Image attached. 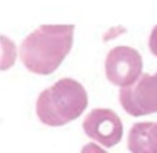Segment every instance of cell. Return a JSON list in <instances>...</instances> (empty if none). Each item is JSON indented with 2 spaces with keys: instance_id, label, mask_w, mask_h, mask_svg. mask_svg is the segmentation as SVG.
<instances>
[{
  "instance_id": "obj_1",
  "label": "cell",
  "mask_w": 157,
  "mask_h": 153,
  "mask_svg": "<svg viewBox=\"0 0 157 153\" xmlns=\"http://www.w3.org/2000/svg\"><path fill=\"white\" fill-rule=\"evenodd\" d=\"M72 40L74 25H42L22 42V63L34 74H51L69 54Z\"/></svg>"
},
{
  "instance_id": "obj_2",
  "label": "cell",
  "mask_w": 157,
  "mask_h": 153,
  "mask_svg": "<svg viewBox=\"0 0 157 153\" xmlns=\"http://www.w3.org/2000/svg\"><path fill=\"white\" fill-rule=\"evenodd\" d=\"M88 107V93L71 78L57 81L43 90L36 102L37 118L49 127H62L80 116Z\"/></svg>"
},
{
  "instance_id": "obj_3",
  "label": "cell",
  "mask_w": 157,
  "mask_h": 153,
  "mask_svg": "<svg viewBox=\"0 0 157 153\" xmlns=\"http://www.w3.org/2000/svg\"><path fill=\"white\" fill-rule=\"evenodd\" d=\"M142 66H143L142 56L137 50L126 45H119L113 48L106 56L105 60L106 79L120 88L131 87L140 79Z\"/></svg>"
},
{
  "instance_id": "obj_4",
  "label": "cell",
  "mask_w": 157,
  "mask_h": 153,
  "mask_svg": "<svg viewBox=\"0 0 157 153\" xmlns=\"http://www.w3.org/2000/svg\"><path fill=\"white\" fill-rule=\"evenodd\" d=\"M120 105L131 116H146L157 113V73L142 74L131 87L120 88Z\"/></svg>"
},
{
  "instance_id": "obj_5",
  "label": "cell",
  "mask_w": 157,
  "mask_h": 153,
  "mask_svg": "<svg viewBox=\"0 0 157 153\" xmlns=\"http://www.w3.org/2000/svg\"><path fill=\"white\" fill-rule=\"evenodd\" d=\"M82 127L88 138L105 147L117 145L123 136V125L120 118L108 108L91 110L86 115Z\"/></svg>"
},
{
  "instance_id": "obj_6",
  "label": "cell",
  "mask_w": 157,
  "mask_h": 153,
  "mask_svg": "<svg viewBox=\"0 0 157 153\" xmlns=\"http://www.w3.org/2000/svg\"><path fill=\"white\" fill-rule=\"evenodd\" d=\"M131 153H157V122H137L128 133Z\"/></svg>"
},
{
  "instance_id": "obj_7",
  "label": "cell",
  "mask_w": 157,
  "mask_h": 153,
  "mask_svg": "<svg viewBox=\"0 0 157 153\" xmlns=\"http://www.w3.org/2000/svg\"><path fill=\"white\" fill-rule=\"evenodd\" d=\"M148 45H149L151 53L157 57V25L152 28V31H151V34H149V42H148Z\"/></svg>"
},
{
  "instance_id": "obj_8",
  "label": "cell",
  "mask_w": 157,
  "mask_h": 153,
  "mask_svg": "<svg viewBox=\"0 0 157 153\" xmlns=\"http://www.w3.org/2000/svg\"><path fill=\"white\" fill-rule=\"evenodd\" d=\"M80 153H108L106 150H103L99 144H94V142H90V144H86L83 148H82V151Z\"/></svg>"
}]
</instances>
